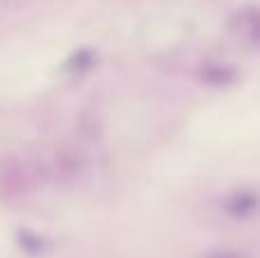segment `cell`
<instances>
[{
    "label": "cell",
    "instance_id": "6da1fadb",
    "mask_svg": "<svg viewBox=\"0 0 260 258\" xmlns=\"http://www.w3.org/2000/svg\"><path fill=\"white\" fill-rule=\"evenodd\" d=\"M203 258H244V254H238V251H215V254H206Z\"/></svg>",
    "mask_w": 260,
    "mask_h": 258
}]
</instances>
